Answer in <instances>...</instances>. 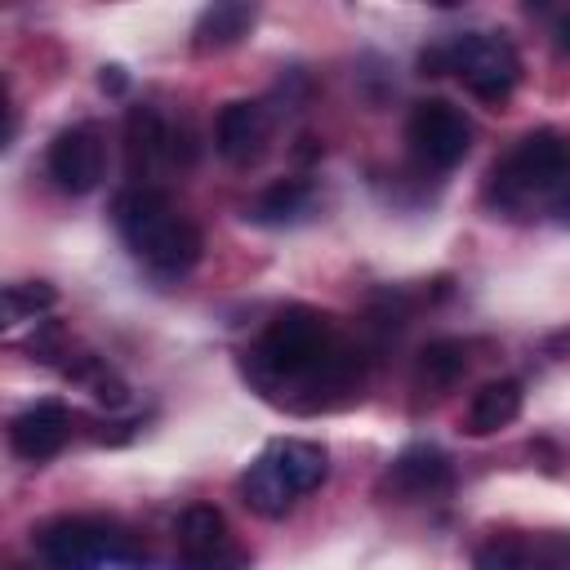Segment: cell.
<instances>
[{"instance_id":"obj_1","label":"cell","mask_w":570,"mask_h":570,"mask_svg":"<svg viewBox=\"0 0 570 570\" xmlns=\"http://www.w3.org/2000/svg\"><path fill=\"white\" fill-rule=\"evenodd\" d=\"M245 379H254L272 401H294V392H312L321 401V387L338 392L352 387L361 374L356 356L338 343L334 321L316 307L294 303L276 312L258 343L245 352Z\"/></svg>"},{"instance_id":"obj_2","label":"cell","mask_w":570,"mask_h":570,"mask_svg":"<svg viewBox=\"0 0 570 570\" xmlns=\"http://www.w3.org/2000/svg\"><path fill=\"white\" fill-rule=\"evenodd\" d=\"M111 218H116L120 240L129 245V254L147 272H156L165 281H178V276H187L200 263L205 240H200L196 223L183 218L169 205V196L156 191V187H129V191H120L116 205H111Z\"/></svg>"},{"instance_id":"obj_3","label":"cell","mask_w":570,"mask_h":570,"mask_svg":"<svg viewBox=\"0 0 570 570\" xmlns=\"http://www.w3.org/2000/svg\"><path fill=\"white\" fill-rule=\"evenodd\" d=\"M570 178V134L561 129H530L512 142V151L490 169L485 200L503 214H517L543 196H552Z\"/></svg>"},{"instance_id":"obj_4","label":"cell","mask_w":570,"mask_h":570,"mask_svg":"<svg viewBox=\"0 0 570 570\" xmlns=\"http://www.w3.org/2000/svg\"><path fill=\"white\" fill-rule=\"evenodd\" d=\"M419 67H423V76L454 71L463 80V89L481 102H503L521 80V58H517L512 40H503L499 31H463L436 49H423Z\"/></svg>"},{"instance_id":"obj_5","label":"cell","mask_w":570,"mask_h":570,"mask_svg":"<svg viewBox=\"0 0 570 570\" xmlns=\"http://www.w3.org/2000/svg\"><path fill=\"white\" fill-rule=\"evenodd\" d=\"M31 543L49 570H98L134 561V534L111 517H53L31 534Z\"/></svg>"},{"instance_id":"obj_6","label":"cell","mask_w":570,"mask_h":570,"mask_svg":"<svg viewBox=\"0 0 570 570\" xmlns=\"http://www.w3.org/2000/svg\"><path fill=\"white\" fill-rule=\"evenodd\" d=\"M405 142L428 169H454L472 151V120L445 98H423L405 120Z\"/></svg>"},{"instance_id":"obj_7","label":"cell","mask_w":570,"mask_h":570,"mask_svg":"<svg viewBox=\"0 0 570 570\" xmlns=\"http://www.w3.org/2000/svg\"><path fill=\"white\" fill-rule=\"evenodd\" d=\"M472 570H570V530H499L472 548Z\"/></svg>"},{"instance_id":"obj_8","label":"cell","mask_w":570,"mask_h":570,"mask_svg":"<svg viewBox=\"0 0 570 570\" xmlns=\"http://www.w3.org/2000/svg\"><path fill=\"white\" fill-rule=\"evenodd\" d=\"M49 178L58 191L67 196H89L98 183H102V165H107V147H102V134L98 125L80 120V125H67L53 134L49 142Z\"/></svg>"},{"instance_id":"obj_9","label":"cell","mask_w":570,"mask_h":570,"mask_svg":"<svg viewBox=\"0 0 570 570\" xmlns=\"http://www.w3.org/2000/svg\"><path fill=\"white\" fill-rule=\"evenodd\" d=\"M71 436V410L62 401H36L9 419V445L27 463L53 459Z\"/></svg>"},{"instance_id":"obj_10","label":"cell","mask_w":570,"mask_h":570,"mask_svg":"<svg viewBox=\"0 0 570 570\" xmlns=\"http://www.w3.org/2000/svg\"><path fill=\"white\" fill-rule=\"evenodd\" d=\"M267 134H272V116L263 102L249 98L227 102L214 120V147L227 165H254L267 151Z\"/></svg>"},{"instance_id":"obj_11","label":"cell","mask_w":570,"mask_h":570,"mask_svg":"<svg viewBox=\"0 0 570 570\" xmlns=\"http://www.w3.org/2000/svg\"><path fill=\"white\" fill-rule=\"evenodd\" d=\"M445 485H450V459L436 445H428V441L405 445L392 459L387 476H383V490H392L401 499H423V494H436Z\"/></svg>"},{"instance_id":"obj_12","label":"cell","mask_w":570,"mask_h":570,"mask_svg":"<svg viewBox=\"0 0 570 570\" xmlns=\"http://www.w3.org/2000/svg\"><path fill=\"white\" fill-rule=\"evenodd\" d=\"M160 160H178V142L151 107H134L125 120V165L129 174H151Z\"/></svg>"},{"instance_id":"obj_13","label":"cell","mask_w":570,"mask_h":570,"mask_svg":"<svg viewBox=\"0 0 570 570\" xmlns=\"http://www.w3.org/2000/svg\"><path fill=\"white\" fill-rule=\"evenodd\" d=\"M178 552H183V561H218V557H232L236 543L227 534V517L214 503H191L178 517Z\"/></svg>"},{"instance_id":"obj_14","label":"cell","mask_w":570,"mask_h":570,"mask_svg":"<svg viewBox=\"0 0 570 570\" xmlns=\"http://www.w3.org/2000/svg\"><path fill=\"white\" fill-rule=\"evenodd\" d=\"M240 499H245V508H254L258 517H285L289 508H294V499H298V490L289 485V476L281 472V463H276V454L272 450H263L254 463H249V472L240 476Z\"/></svg>"},{"instance_id":"obj_15","label":"cell","mask_w":570,"mask_h":570,"mask_svg":"<svg viewBox=\"0 0 570 570\" xmlns=\"http://www.w3.org/2000/svg\"><path fill=\"white\" fill-rule=\"evenodd\" d=\"M521 401H525V392H521L517 379H490V383H481V387L472 392L468 414H463V428H468L472 436H490V432L508 428V423L521 414Z\"/></svg>"},{"instance_id":"obj_16","label":"cell","mask_w":570,"mask_h":570,"mask_svg":"<svg viewBox=\"0 0 570 570\" xmlns=\"http://www.w3.org/2000/svg\"><path fill=\"white\" fill-rule=\"evenodd\" d=\"M254 18H258L254 4H245V0H218V4L200 9L196 27H191V45H196L200 53H209V49H232L240 36H249Z\"/></svg>"},{"instance_id":"obj_17","label":"cell","mask_w":570,"mask_h":570,"mask_svg":"<svg viewBox=\"0 0 570 570\" xmlns=\"http://www.w3.org/2000/svg\"><path fill=\"white\" fill-rule=\"evenodd\" d=\"M307 209H312V183L285 178V183H272L267 191H258L254 205L245 209V218L263 223V227H285V223H298Z\"/></svg>"},{"instance_id":"obj_18","label":"cell","mask_w":570,"mask_h":570,"mask_svg":"<svg viewBox=\"0 0 570 570\" xmlns=\"http://www.w3.org/2000/svg\"><path fill=\"white\" fill-rule=\"evenodd\" d=\"M267 450L276 454L281 472L289 476V485H294L298 494L316 490V485L330 476V454H325V445H316V441H298V436H285V441H272Z\"/></svg>"},{"instance_id":"obj_19","label":"cell","mask_w":570,"mask_h":570,"mask_svg":"<svg viewBox=\"0 0 570 570\" xmlns=\"http://www.w3.org/2000/svg\"><path fill=\"white\" fill-rule=\"evenodd\" d=\"M62 370H67L71 383H80V387H85L94 401H102V405H125V401H129V387L116 379V370H111L102 356H89V352H85V356H71Z\"/></svg>"},{"instance_id":"obj_20","label":"cell","mask_w":570,"mask_h":570,"mask_svg":"<svg viewBox=\"0 0 570 570\" xmlns=\"http://www.w3.org/2000/svg\"><path fill=\"white\" fill-rule=\"evenodd\" d=\"M468 370V343L463 338H432L419 352V379L432 387H450Z\"/></svg>"},{"instance_id":"obj_21","label":"cell","mask_w":570,"mask_h":570,"mask_svg":"<svg viewBox=\"0 0 570 570\" xmlns=\"http://www.w3.org/2000/svg\"><path fill=\"white\" fill-rule=\"evenodd\" d=\"M58 303V289L45 281H13L4 285V316L9 321H40Z\"/></svg>"},{"instance_id":"obj_22","label":"cell","mask_w":570,"mask_h":570,"mask_svg":"<svg viewBox=\"0 0 570 570\" xmlns=\"http://www.w3.org/2000/svg\"><path fill=\"white\" fill-rule=\"evenodd\" d=\"M98 85H102V89H111V94H120V89H125V71H120V67H102Z\"/></svg>"},{"instance_id":"obj_23","label":"cell","mask_w":570,"mask_h":570,"mask_svg":"<svg viewBox=\"0 0 570 570\" xmlns=\"http://www.w3.org/2000/svg\"><path fill=\"white\" fill-rule=\"evenodd\" d=\"M552 214H557V223H561V227H570V187H566V191L557 196V205H552Z\"/></svg>"},{"instance_id":"obj_24","label":"cell","mask_w":570,"mask_h":570,"mask_svg":"<svg viewBox=\"0 0 570 570\" xmlns=\"http://www.w3.org/2000/svg\"><path fill=\"white\" fill-rule=\"evenodd\" d=\"M557 49H561V53H570V13L557 22Z\"/></svg>"}]
</instances>
